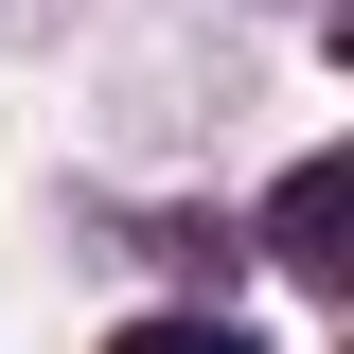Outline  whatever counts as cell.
<instances>
[{"mask_svg": "<svg viewBox=\"0 0 354 354\" xmlns=\"http://www.w3.org/2000/svg\"><path fill=\"white\" fill-rule=\"evenodd\" d=\"M337 230H354V160H301V177H283V195H266V248H283V266H301V283H337Z\"/></svg>", "mask_w": 354, "mask_h": 354, "instance_id": "cell-1", "label": "cell"}, {"mask_svg": "<svg viewBox=\"0 0 354 354\" xmlns=\"http://www.w3.org/2000/svg\"><path fill=\"white\" fill-rule=\"evenodd\" d=\"M106 354H266V337H248V319H124Z\"/></svg>", "mask_w": 354, "mask_h": 354, "instance_id": "cell-2", "label": "cell"}]
</instances>
